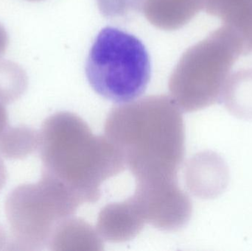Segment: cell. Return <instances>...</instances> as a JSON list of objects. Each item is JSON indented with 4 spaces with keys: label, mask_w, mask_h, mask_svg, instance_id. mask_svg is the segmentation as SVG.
<instances>
[{
    "label": "cell",
    "mask_w": 252,
    "mask_h": 251,
    "mask_svg": "<svg viewBox=\"0 0 252 251\" xmlns=\"http://www.w3.org/2000/svg\"><path fill=\"white\" fill-rule=\"evenodd\" d=\"M182 110L170 96L152 95L114 108L105 136L136 181L133 197L157 205L182 197L178 172L185 153Z\"/></svg>",
    "instance_id": "obj_1"
},
{
    "label": "cell",
    "mask_w": 252,
    "mask_h": 251,
    "mask_svg": "<svg viewBox=\"0 0 252 251\" xmlns=\"http://www.w3.org/2000/svg\"><path fill=\"white\" fill-rule=\"evenodd\" d=\"M39 133L43 172L66 184L84 203L97 201L103 182L126 169L109 139L94 135L75 113H54L44 121Z\"/></svg>",
    "instance_id": "obj_2"
},
{
    "label": "cell",
    "mask_w": 252,
    "mask_h": 251,
    "mask_svg": "<svg viewBox=\"0 0 252 251\" xmlns=\"http://www.w3.org/2000/svg\"><path fill=\"white\" fill-rule=\"evenodd\" d=\"M242 56L239 38L222 25L182 55L169 80L170 97L184 112L219 103L231 70Z\"/></svg>",
    "instance_id": "obj_3"
},
{
    "label": "cell",
    "mask_w": 252,
    "mask_h": 251,
    "mask_svg": "<svg viewBox=\"0 0 252 251\" xmlns=\"http://www.w3.org/2000/svg\"><path fill=\"white\" fill-rule=\"evenodd\" d=\"M83 203L73 190L43 171L38 182L18 186L4 206L10 228L6 250H42L56 228Z\"/></svg>",
    "instance_id": "obj_4"
},
{
    "label": "cell",
    "mask_w": 252,
    "mask_h": 251,
    "mask_svg": "<svg viewBox=\"0 0 252 251\" xmlns=\"http://www.w3.org/2000/svg\"><path fill=\"white\" fill-rule=\"evenodd\" d=\"M86 75L97 94L124 104L140 97L148 88L151 57L143 43L135 35L106 27L92 46Z\"/></svg>",
    "instance_id": "obj_5"
},
{
    "label": "cell",
    "mask_w": 252,
    "mask_h": 251,
    "mask_svg": "<svg viewBox=\"0 0 252 251\" xmlns=\"http://www.w3.org/2000/svg\"><path fill=\"white\" fill-rule=\"evenodd\" d=\"M145 221L130 199L105 206L99 214L97 231L112 243H123L139 234Z\"/></svg>",
    "instance_id": "obj_6"
},
{
    "label": "cell",
    "mask_w": 252,
    "mask_h": 251,
    "mask_svg": "<svg viewBox=\"0 0 252 251\" xmlns=\"http://www.w3.org/2000/svg\"><path fill=\"white\" fill-rule=\"evenodd\" d=\"M203 10L237 35L245 56L252 53V0H203Z\"/></svg>",
    "instance_id": "obj_7"
},
{
    "label": "cell",
    "mask_w": 252,
    "mask_h": 251,
    "mask_svg": "<svg viewBox=\"0 0 252 251\" xmlns=\"http://www.w3.org/2000/svg\"><path fill=\"white\" fill-rule=\"evenodd\" d=\"M203 10V0H145L142 12L158 29L171 31L189 23Z\"/></svg>",
    "instance_id": "obj_8"
},
{
    "label": "cell",
    "mask_w": 252,
    "mask_h": 251,
    "mask_svg": "<svg viewBox=\"0 0 252 251\" xmlns=\"http://www.w3.org/2000/svg\"><path fill=\"white\" fill-rule=\"evenodd\" d=\"M221 100L232 115L252 119V69L231 73L225 83Z\"/></svg>",
    "instance_id": "obj_9"
},
{
    "label": "cell",
    "mask_w": 252,
    "mask_h": 251,
    "mask_svg": "<svg viewBox=\"0 0 252 251\" xmlns=\"http://www.w3.org/2000/svg\"><path fill=\"white\" fill-rule=\"evenodd\" d=\"M97 230L94 231L84 221L69 218L55 230L49 243L52 251L72 250L73 246H102Z\"/></svg>",
    "instance_id": "obj_10"
},
{
    "label": "cell",
    "mask_w": 252,
    "mask_h": 251,
    "mask_svg": "<svg viewBox=\"0 0 252 251\" xmlns=\"http://www.w3.org/2000/svg\"><path fill=\"white\" fill-rule=\"evenodd\" d=\"M40 133L26 125L7 128L0 136V153L9 160L25 159L39 148Z\"/></svg>",
    "instance_id": "obj_11"
},
{
    "label": "cell",
    "mask_w": 252,
    "mask_h": 251,
    "mask_svg": "<svg viewBox=\"0 0 252 251\" xmlns=\"http://www.w3.org/2000/svg\"><path fill=\"white\" fill-rule=\"evenodd\" d=\"M201 156L203 164L195 175H201V185L205 197L219 195L224 190L228 181V169L221 158L215 153H207Z\"/></svg>",
    "instance_id": "obj_12"
},
{
    "label": "cell",
    "mask_w": 252,
    "mask_h": 251,
    "mask_svg": "<svg viewBox=\"0 0 252 251\" xmlns=\"http://www.w3.org/2000/svg\"><path fill=\"white\" fill-rule=\"evenodd\" d=\"M28 86V75L22 66L10 60H0V103H14L25 94Z\"/></svg>",
    "instance_id": "obj_13"
},
{
    "label": "cell",
    "mask_w": 252,
    "mask_h": 251,
    "mask_svg": "<svg viewBox=\"0 0 252 251\" xmlns=\"http://www.w3.org/2000/svg\"><path fill=\"white\" fill-rule=\"evenodd\" d=\"M145 0H96L101 14L108 19L126 20L142 12Z\"/></svg>",
    "instance_id": "obj_14"
},
{
    "label": "cell",
    "mask_w": 252,
    "mask_h": 251,
    "mask_svg": "<svg viewBox=\"0 0 252 251\" xmlns=\"http://www.w3.org/2000/svg\"><path fill=\"white\" fill-rule=\"evenodd\" d=\"M9 44L8 35L4 27L0 24V57L4 55Z\"/></svg>",
    "instance_id": "obj_15"
},
{
    "label": "cell",
    "mask_w": 252,
    "mask_h": 251,
    "mask_svg": "<svg viewBox=\"0 0 252 251\" xmlns=\"http://www.w3.org/2000/svg\"><path fill=\"white\" fill-rule=\"evenodd\" d=\"M8 124V114L2 103H0V136L7 128Z\"/></svg>",
    "instance_id": "obj_16"
},
{
    "label": "cell",
    "mask_w": 252,
    "mask_h": 251,
    "mask_svg": "<svg viewBox=\"0 0 252 251\" xmlns=\"http://www.w3.org/2000/svg\"><path fill=\"white\" fill-rule=\"evenodd\" d=\"M7 173L6 170L5 166H4V162L2 159L0 157V193L5 186L7 182Z\"/></svg>",
    "instance_id": "obj_17"
},
{
    "label": "cell",
    "mask_w": 252,
    "mask_h": 251,
    "mask_svg": "<svg viewBox=\"0 0 252 251\" xmlns=\"http://www.w3.org/2000/svg\"><path fill=\"white\" fill-rule=\"evenodd\" d=\"M7 240H8V237L6 234L5 230L4 229L2 225L0 223V251L6 249Z\"/></svg>",
    "instance_id": "obj_18"
},
{
    "label": "cell",
    "mask_w": 252,
    "mask_h": 251,
    "mask_svg": "<svg viewBox=\"0 0 252 251\" xmlns=\"http://www.w3.org/2000/svg\"><path fill=\"white\" fill-rule=\"evenodd\" d=\"M28 1H41V0H28Z\"/></svg>",
    "instance_id": "obj_19"
}]
</instances>
